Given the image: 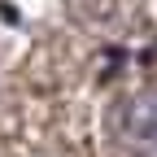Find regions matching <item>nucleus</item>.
Segmentation results:
<instances>
[{
  "mask_svg": "<svg viewBox=\"0 0 157 157\" xmlns=\"http://www.w3.org/2000/svg\"><path fill=\"white\" fill-rule=\"evenodd\" d=\"M113 144L122 157H157V96H131L118 105Z\"/></svg>",
  "mask_w": 157,
  "mask_h": 157,
  "instance_id": "obj_1",
  "label": "nucleus"
}]
</instances>
